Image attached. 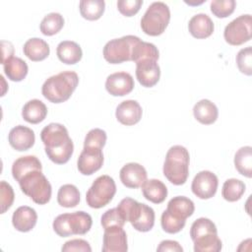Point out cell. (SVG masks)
Returning <instances> with one entry per match:
<instances>
[{
  "mask_svg": "<svg viewBox=\"0 0 252 252\" xmlns=\"http://www.w3.org/2000/svg\"><path fill=\"white\" fill-rule=\"evenodd\" d=\"M80 13L82 17L89 21L98 20L105 9V2L103 0H82L79 4Z\"/></svg>",
  "mask_w": 252,
  "mask_h": 252,
  "instance_id": "cell-30",
  "label": "cell"
},
{
  "mask_svg": "<svg viewBox=\"0 0 252 252\" xmlns=\"http://www.w3.org/2000/svg\"><path fill=\"white\" fill-rule=\"evenodd\" d=\"M170 20V10L168 6L160 1L152 3L141 19L142 31L151 36L161 34Z\"/></svg>",
  "mask_w": 252,
  "mask_h": 252,
  "instance_id": "cell-6",
  "label": "cell"
},
{
  "mask_svg": "<svg viewBox=\"0 0 252 252\" xmlns=\"http://www.w3.org/2000/svg\"><path fill=\"white\" fill-rule=\"evenodd\" d=\"M234 0H214L211 2V12L218 18H226L235 9Z\"/></svg>",
  "mask_w": 252,
  "mask_h": 252,
  "instance_id": "cell-37",
  "label": "cell"
},
{
  "mask_svg": "<svg viewBox=\"0 0 252 252\" xmlns=\"http://www.w3.org/2000/svg\"><path fill=\"white\" fill-rule=\"evenodd\" d=\"M245 184L236 178H230L224 181L221 189V195L228 202L239 200L245 192Z\"/></svg>",
  "mask_w": 252,
  "mask_h": 252,
  "instance_id": "cell-32",
  "label": "cell"
},
{
  "mask_svg": "<svg viewBox=\"0 0 252 252\" xmlns=\"http://www.w3.org/2000/svg\"><path fill=\"white\" fill-rule=\"evenodd\" d=\"M1 49H2V64L9 59L10 57L13 56L14 54V46L10 41H6V40H2L1 41Z\"/></svg>",
  "mask_w": 252,
  "mask_h": 252,
  "instance_id": "cell-46",
  "label": "cell"
},
{
  "mask_svg": "<svg viewBox=\"0 0 252 252\" xmlns=\"http://www.w3.org/2000/svg\"><path fill=\"white\" fill-rule=\"evenodd\" d=\"M188 30L192 36L196 38L209 37L215 30L212 19L204 13L193 16L188 23Z\"/></svg>",
  "mask_w": 252,
  "mask_h": 252,
  "instance_id": "cell-19",
  "label": "cell"
},
{
  "mask_svg": "<svg viewBox=\"0 0 252 252\" xmlns=\"http://www.w3.org/2000/svg\"><path fill=\"white\" fill-rule=\"evenodd\" d=\"M3 68L7 78L13 82L23 81L29 72V67L26 61L15 56L7 59L3 63Z\"/></svg>",
  "mask_w": 252,
  "mask_h": 252,
  "instance_id": "cell-27",
  "label": "cell"
},
{
  "mask_svg": "<svg viewBox=\"0 0 252 252\" xmlns=\"http://www.w3.org/2000/svg\"><path fill=\"white\" fill-rule=\"evenodd\" d=\"M140 40L136 35H124L106 42L103 47V57L110 64L131 61L134 45Z\"/></svg>",
  "mask_w": 252,
  "mask_h": 252,
  "instance_id": "cell-8",
  "label": "cell"
},
{
  "mask_svg": "<svg viewBox=\"0 0 252 252\" xmlns=\"http://www.w3.org/2000/svg\"><path fill=\"white\" fill-rule=\"evenodd\" d=\"M158 252H182V246L175 240H162L157 248Z\"/></svg>",
  "mask_w": 252,
  "mask_h": 252,
  "instance_id": "cell-45",
  "label": "cell"
},
{
  "mask_svg": "<svg viewBox=\"0 0 252 252\" xmlns=\"http://www.w3.org/2000/svg\"><path fill=\"white\" fill-rule=\"evenodd\" d=\"M37 221V214L34 209L29 206L19 207L12 216L13 226L21 232L32 230Z\"/></svg>",
  "mask_w": 252,
  "mask_h": 252,
  "instance_id": "cell-18",
  "label": "cell"
},
{
  "mask_svg": "<svg viewBox=\"0 0 252 252\" xmlns=\"http://www.w3.org/2000/svg\"><path fill=\"white\" fill-rule=\"evenodd\" d=\"M64 26V18L59 13H49L41 21L40 32L47 36L54 35L61 31Z\"/></svg>",
  "mask_w": 252,
  "mask_h": 252,
  "instance_id": "cell-33",
  "label": "cell"
},
{
  "mask_svg": "<svg viewBox=\"0 0 252 252\" xmlns=\"http://www.w3.org/2000/svg\"><path fill=\"white\" fill-rule=\"evenodd\" d=\"M143 0H119L117 1L118 11L126 17H132L139 12Z\"/></svg>",
  "mask_w": 252,
  "mask_h": 252,
  "instance_id": "cell-43",
  "label": "cell"
},
{
  "mask_svg": "<svg viewBox=\"0 0 252 252\" xmlns=\"http://www.w3.org/2000/svg\"><path fill=\"white\" fill-rule=\"evenodd\" d=\"M219 179L215 173L209 170L198 172L191 184L192 192L200 199L206 200L215 196L218 190Z\"/></svg>",
  "mask_w": 252,
  "mask_h": 252,
  "instance_id": "cell-10",
  "label": "cell"
},
{
  "mask_svg": "<svg viewBox=\"0 0 252 252\" xmlns=\"http://www.w3.org/2000/svg\"><path fill=\"white\" fill-rule=\"evenodd\" d=\"M116 193V184L109 175L98 176L86 194V201L89 207L100 209L106 206Z\"/></svg>",
  "mask_w": 252,
  "mask_h": 252,
  "instance_id": "cell-7",
  "label": "cell"
},
{
  "mask_svg": "<svg viewBox=\"0 0 252 252\" xmlns=\"http://www.w3.org/2000/svg\"><path fill=\"white\" fill-rule=\"evenodd\" d=\"M134 87V79L127 72L110 74L105 81V89L113 96L126 95L133 91Z\"/></svg>",
  "mask_w": 252,
  "mask_h": 252,
  "instance_id": "cell-12",
  "label": "cell"
},
{
  "mask_svg": "<svg viewBox=\"0 0 252 252\" xmlns=\"http://www.w3.org/2000/svg\"><path fill=\"white\" fill-rule=\"evenodd\" d=\"M193 114L197 121L202 124L210 125L216 122L219 116L217 105L209 99L199 100L193 107Z\"/></svg>",
  "mask_w": 252,
  "mask_h": 252,
  "instance_id": "cell-22",
  "label": "cell"
},
{
  "mask_svg": "<svg viewBox=\"0 0 252 252\" xmlns=\"http://www.w3.org/2000/svg\"><path fill=\"white\" fill-rule=\"evenodd\" d=\"M102 252H126L128 250L127 235L121 226L104 229Z\"/></svg>",
  "mask_w": 252,
  "mask_h": 252,
  "instance_id": "cell-13",
  "label": "cell"
},
{
  "mask_svg": "<svg viewBox=\"0 0 252 252\" xmlns=\"http://www.w3.org/2000/svg\"><path fill=\"white\" fill-rule=\"evenodd\" d=\"M155 211L150 206L143 204L142 212L136 221L132 223V226L141 232L150 231L155 224Z\"/></svg>",
  "mask_w": 252,
  "mask_h": 252,
  "instance_id": "cell-36",
  "label": "cell"
},
{
  "mask_svg": "<svg viewBox=\"0 0 252 252\" xmlns=\"http://www.w3.org/2000/svg\"><path fill=\"white\" fill-rule=\"evenodd\" d=\"M8 141L10 146L16 151H27L31 149L35 142L34 132L29 127L18 125L10 130Z\"/></svg>",
  "mask_w": 252,
  "mask_h": 252,
  "instance_id": "cell-15",
  "label": "cell"
},
{
  "mask_svg": "<svg viewBox=\"0 0 252 252\" xmlns=\"http://www.w3.org/2000/svg\"><path fill=\"white\" fill-rule=\"evenodd\" d=\"M24 194L29 196L34 203L44 205L51 198V184L42 173V170H33L26 174L19 181Z\"/></svg>",
  "mask_w": 252,
  "mask_h": 252,
  "instance_id": "cell-5",
  "label": "cell"
},
{
  "mask_svg": "<svg viewBox=\"0 0 252 252\" xmlns=\"http://www.w3.org/2000/svg\"><path fill=\"white\" fill-rule=\"evenodd\" d=\"M61 250L63 252L69 251H83V252H91L92 247L89 242L84 239H71L64 243Z\"/></svg>",
  "mask_w": 252,
  "mask_h": 252,
  "instance_id": "cell-44",
  "label": "cell"
},
{
  "mask_svg": "<svg viewBox=\"0 0 252 252\" xmlns=\"http://www.w3.org/2000/svg\"><path fill=\"white\" fill-rule=\"evenodd\" d=\"M79 84L76 72L64 71L49 77L42 85V95L53 103H61L70 98Z\"/></svg>",
  "mask_w": 252,
  "mask_h": 252,
  "instance_id": "cell-2",
  "label": "cell"
},
{
  "mask_svg": "<svg viewBox=\"0 0 252 252\" xmlns=\"http://www.w3.org/2000/svg\"><path fill=\"white\" fill-rule=\"evenodd\" d=\"M143 110L137 100L127 99L118 104L115 111L116 119L123 125L137 124L142 118Z\"/></svg>",
  "mask_w": 252,
  "mask_h": 252,
  "instance_id": "cell-17",
  "label": "cell"
},
{
  "mask_svg": "<svg viewBox=\"0 0 252 252\" xmlns=\"http://www.w3.org/2000/svg\"><path fill=\"white\" fill-rule=\"evenodd\" d=\"M48 158L57 164L66 163L73 155L74 144L67 128L60 123H50L40 133Z\"/></svg>",
  "mask_w": 252,
  "mask_h": 252,
  "instance_id": "cell-1",
  "label": "cell"
},
{
  "mask_svg": "<svg viewBox=\"0 0 252 252\" xmlns=\"http://www.w3.org/2000/svg\"><path fill=\"white\" fill-rule=\"evenodd\" d=\"M160 223H161V227L162 229L167 232V233H177L180 230H182V228L185 226L186 220H178L174 217H172L171 215H169L167 213V211H163V213L161 214V219H160Z\"/></svg>",
  "mask_w": 252,
  "mask_h": 252,
  "instance_id": "cell-40",
  "label": "cell"
},
{
  "mask_svg": "<svg viewBox=\"0 0 252 252\" xmlns=\"http://www.w3.org/2000/svg\"><path fill=\"white\" fill-rule=\"evenodd\" d=\"M56 54L61 62L73 65L82 59L83 51L77 42L72 40H63L57 45Z\"/></svg>",
  "mask_w": 252,
  "mask_h": 252,
  "instance_id": "cell-21",
  "label": "cell"
},
{
  "mask_svg": "<svg viewBox=\"0 0 252 252\" xmlns=\"http://www.w3.org/2000/svg\"><path fill=\"white\" fill-rule=\"evenodd\" d=\"M166 211L172 217L178 220H186L187 218L193 215L195 205L191 199L185 196H176L169 200Z\"/></svg>",
  "mask_w": 252,
  "mask_h": 252,
  "instance_id": "cell-20",
  "label": "cell"
},
{
  "mask_svg": "<svg viewBox=\"0 0 252 252\" xmlns=\"http://www.w3.org/2000/svg\"><path fill=\"white\" fill-rule=\"evenodd\" d=\"M57 202L64 208L76 207L80 202L79 189L73 184L62 185L57 193Z\"/></svg>",
  "mask_w": 252,
  "mask_h": 252,
  "instance_id": "cell-31",
  "label": "cell"
},
{
  "mask_svg": "<svg viewBox=\"0 0 252 252\" xmlns=\"http://www.w3.org/2000/svg\"><path fill=\"white\" fill-rule=\"evenodd\" d=\"M125 220L120 213V211L116 208H112L107 210L100 218V223L103 229L111 227V226H121L125 224Z\"/></svg>",
  "mask_w": 252,
  "mask_h": 252,
  "instance_id": "cell-38",
  "label": "cell"
},
{
  "mask_svg": "<svg viewBox=\"0 0 252 252\" xmlns=\"http://www.w3.org/2000/svg\"><path fill=\"white\" fill-rule=\"evenodd\" d=\"M15 199V194L12 186L6 181L0 183V202H1V214H4L11 208Z\"/></svg>",
  "mask_w": 252,
  "mask_h": 252,
  "instance_id": "cell-42",
  "label": "cell"
},
{
  "mask_svg": "<svg viewBox=\"0 0 252 252\" xmlns=\"http://www.w3.org/2000/svg\"><path fill=\"white\" fill-rule=\"evenodd\" d=\"M120 180L122 184L128 188H139L147 180L146 168L137 162L126 163L120 169Z\"/></svg>",
  "mask_w": 252,
  "mask_h": 252,
  "instance_id": "cell-14",
  "label": "cell"
},
{
  "mask_svg": "<svg viewBox=\"0 0 252 252\" xmlns=\"http://www.w3.org/2000/svg\"><path fill=\"white\" fill-rule=\"evenodd\" d=\"M33 170H42L41 162L34 156L21 157L17 158L12 165V175L18 182L23 176Z\"/></svg>",
  "mask_w": 252,
  "mask_h": 252,
  "instance_id": "cell-24",
  "label": "cell"
},
{
  "mask_svg": "<svg viewBox=\"0 0 252 252\" xmlns=\"http://www.w3.org/2000/svg\"><path fill=\"white\" fill-rule=\"evenodd\" d=\"M24 54L32 61H42L50 53L48 43L38 37L28 39L23 47Z\"/></svg>",
  "mask_w": 252,
  "mask_h": 252,
  "instance_id": "cell-23",
  "label": "cell"
},
{
  "mask_svg": "<svg viewBox=\"0 0 252 252\" xmlns=\"http://www.w3.org/2000/svg\"><path fill=\"white\" fill-rule=\"evenodd\" d=\"M141 187L144 197L154 204H160L167 197V188L158 179H147Z\"/></svg>",
  "mask_w": 252,
  "mask_h": 252,
  "instance_id": "cell-25",
  "label": "cell"
},
{
  "mask_svg": "<svg viewBox=\"0 0 252 252\" xmlns=\"http://www.w3.org/2000/svg\"><path fill=\"white\" fill-rule=\"evenodd\" d=\"M92 217L83 211L59 215L53 220V230L61 237L86 234L92 227Z\"/></svg>",
  "mask_w": 252,
  "mask_h": 252,
  "instance_id": "cell-4",
  "label": "cell"
},
{
  "mask_svg": "<svg viewBox=\"0 0 252 252\" xmlns=\"http://www.w3.org/2000/svg\"><path fill=\"white\" fill-rule=\"evenodd\" d=\"M136 78L145 88L154 87L160 78V68L155 60H145L136 64Z\"/></svg>",
  "mask_w": 252,
  "mask_h": 252,
  "instance_id": "cell-16",
  "label": "cell"
},
{
  "mask_svg": "<svg viewBox=\"0 0 252 252\" xmlns=\"http://www.w3.org/2000/svg\"><path fill=\"white\" fill-rule=\"evenodd\" d=\"M193 242L195 252H219L222 247L221 240L219 238L218 234H209Z\"/></svg>",
  "mask_w": 252,
  "mask_h": 252,
  "instance_id": "cell-35",
  "label": "cell"
},
{
  "mask_svg": "<svg viewBox=\"0 0 252 252\" xmlns=\"http://www.w3.org/2000/svg\"><path fill=\"white\" fill-rule=\"evenodd\" d=\"M252 18L251 15H241L232 20L224 28L223 37L228 44L241 45L251 39Z\"/></svg>",
  "mask_w": 252,
  "mask_h": 252,
  "instance_id": "cell-9",
  "label": "cell"
},
{
  "mask_svg": "<svg viewBox=\"0 0 252 252\" xmlns=\"http://www.w3.org/2000/svg\"><path fill=\"white\" fill-rule=\"evenodd\" d=\"M236 64L239 71L247 76L252 74V48L247 46L238 51L236 55Z\"/></svg>",
  "mask_w": 252,
  "mask_h": 252,
  "instance_id": "cell-39",
  "label": "cell"
},
{
  "mask_svg": "<svg viewBox=\"0 0 252 252\" xmlns=\"http://www.w3.org/2000/svg\"><path fill=\"white\" fill-rule=\"evenodd\" d=\"M190 156L187 149L180 145L172 146L165 155L163 175L174 185H182L189 175Z\"/></svg>",
  "mask_w": 252,
  "mask_h": 252,
  "instance_id": "cell-3",
  "label": "cell"
},
{
  "mask_svg": "<svg viewBox=\"0 0 252 252\" xmlns=\"http://www.w3.org/2000/svg\"><path fill=\"white\" fill-rule=\"evenodd\" d=\"M234 165L241 175L248 178L252 176V148L250 146L242 147L235 153Z\"/></svg>",
  "mask_w": 252,
  "mask_h": 252,
  "instance_id": "cell-29",
  "label": "cell"
},
{
  "mask_svg": "<svg viewBox=\"0 0 252 252\" xmlns=\"http://www.w3.org/2000/svg\"><path fill=\"white\" fill-rule=\"evenodd\" d=\"M158 57H159L158 50L154 43L142 41L140 39L133 47L131 61H134L137 64L145 60L158 61Z\"/></svg>",
  "mask_w": 252,
  "mask_h": 252,
  "instance_id": "cell-28",
  "label": "cell"
},
{
  "mask_svg": "<svg viewBox=\"0 0 252 252\" xmlns=\"http://www.w3.org/2000/svg\"><path fill=\"white\" fill-rule=\"evenodd\" d=\"M47 115V107L46 105L39 99H32L29 100L22 109V116L25 121L37 124L45 119Z\"/></svg>",
  "mask_w": 252,
  "mask_h": 252,
  "instance_id": "cell-26",
  "label": "cell"
},
{
  "mask_svg": "<svg viewBox=\"0 0 252 252\" xmlns=\"http://www.w3.org/2000/svg\"><path fill=\"white\" fill-rule=\"evenodd\" d=\"M106 139L107 136L104 130L99 128L92 129L85 137L84 147H96L102 149L106 143Z\"/></svg>",
  "mask_w": 252,
  "mask_h": 252,
  "instance_id": "cell-41",
  "label": "cell"
},
{
  "mask_svg": "<svg viewBox=\"0 0 252 252\" xmlns=\"http://www.w3.org/2000/svg\"><path fill=\"white\" fill-rule=\"evenodd\" d=\"M209 234H218L217 226L210 219L199 218L192 223L190 228V237L193 241Z\"/></svg>",
  "mask_w": 252,
  "mask_h": 252,
  "instance_id": "cell-34",
  "label": "cell"
},
{
  "mask_svg": "<svg viewBox=\"0 0 252 252\" xmlns=\"http://www.w3.org/2000/svg\"><path fill=\"white\" fill-rule=\"evenodd\" d=\"M102 149L96 147H84L79 156L77 166L83 175H92L103 164Z\"/></svg>",
  "mask_w": 252,
  "mask_h": 252,
  "instance_id": "cell-11",
  "label": "cell"
}]
</instances>
